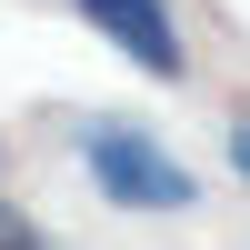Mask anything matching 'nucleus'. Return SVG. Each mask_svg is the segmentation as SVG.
I'll list each match as a JSON object with an SVG mask.
<instances>
[{
  "label": "nucleus",
  "instance_id": "nucleus-1",
  "mask_svg": "<svg viewBox=\"0 0 250 250\" xmlns=\"http://www.w3.org/2000/svg\"><path fill=\"white\" fill-rule=\"evenodd\" d=\"M80 170H90V190L110 200V210H190L200 180L180 170V150L160 130H140V120H80Z\"/></svg>",
  "mask_w": 250,
  "mask_h": 250
},
{
  "label": "nucleus",
  "instance_id": "nucleus-2",
  "mask_svg": "<svg viewBox=\"0 0 250 250\" xmlns=\"http://www.w3.org/2000/svg\"><path fill=\"white\" fill-rule=\"evenodd\" d=\"M80 20H90L100 40H110L120 60H140L150 80H180V20H170V0H80Z\"/></svg>",
  "mask_w": 250,
  "mask_h": 250
},
{
  "label": "nucleus",
  "instance_id": "nucleus-3",
  "mask_svg": "<svg viewBox=\"0 0 250 250\" xmlns=\"http://www.w3.org/2000/svg\"><path fill=\"white\" fill-rule=\"evenodd\" d=\"M230 170H240V180H250V110H240V120H230Z\"/></svg>",
  "mask_w": 250,
  "mask_h": 250
},
{
  "label": "nucleus",
  "instance_id": "nucleus-4",
  "mask_svg": "<svg viewBox=\"0 0 250 250\" xmlns=\"http://www.w3.org/2000/svg\"><path fill=\"white\" fill-rule=\"evenodd\" d=\"M0 250H40V240H30V220H0Z\"/></svg>",
  "mask_w": 250,
  "mask_h": 250
}]
</instances>
